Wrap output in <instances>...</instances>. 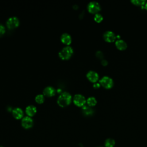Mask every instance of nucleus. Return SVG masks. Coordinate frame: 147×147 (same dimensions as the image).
Instances as JSON below:
<instances>
[{
    "label": "nucleus",
    "instance_id": "nucleus-1",
    "mask_svg": "<svg viewBox=\"0 0 147 147\" xmlns=\"http://www.w3.org/2000/svg\"><path fill=\"white\" fill-rule=\"evenodd\" d=\"M71 99L72 96L70 93L67 91H64L59 95L57 102L59 106L61 107H64L70 103Z\"/></svg>",
    "mask_w": 147,
    "mask_h": 147
},
{
    "label": "nucleus",
    "instance_id": "nucleus-2",
    "mask_svg": "<svg viewBox=\"0 0 147 147\" xmlns=\"http://www.w3.org/2000/svg\"><path fill=\"white\" fill-rule=\"evenodd\" d=\"M73 52V48L71 47L65 46L60 51L59 55L62 59H68L71 56Z\"/></svg>",
    "mask_w": 147,
    "mask_h": 147
},
{
    "label": "nucleus",
    "instance_id": "nucleus-3",
    "mask_svg": "<svg viewBox=\"0 0 147 147\" xmlns=\"http://www.w3.org/2000/svg\"><path fill=\"white\" fill-rule=\"evenodd\" d=\"M99 83L106 88H110L114 85L113 80L108 76H103L99 80Z\"/></svg>",
    "mask_w": 147,
    "mask_h": 147
},
{
    "label": "nucleus",
    "instance_id": "nucleus-4",
    "mask_svg": "<svg viewBox=\"0 0 147 147\" xmlns=\"http://www.w3.org/2000/svg\"><path fill=\"white\" fill-rule=\"evenodd\" d=\"M88 10L91 13H98L100 10V5L96 1H91L87 5Z\"/></svg>",
    "mask_w": 147,
    "mask_h": 147
},
{
    "label": "nucleus",
    "instance_id": "nucleus-5",
    "mask_svg": "<svg viewBox=\"0 0 147 147\" xmlns=\"http://www.w3.org/2000/svg\"><path fill=\"white\" fill-rule=\"evenodd\" d=\"M19 22L20 21L18 18L17 17L13 16V17H9L7 19L6 21V25L9 29H13L18 26Z\"/></svg>",
    "mask_w": 147,
    "mask_h": 147
},
{
    "label": "nucleus",
    "instance_id": "nucleus-6",
    "mask_svg": "<svg viewBox=\"0 0 147 147\" xmlns=\"http://www.w3.org/2000/svg\"><path fill=\"white\" fill-rule=\"evenodd\" d=\"M86 102V100L85 97L80 94H76L74 96V102L78 106H84Z\"/></svg>",
    "mask_w": 147,
    "mask_h": 147
},
{
    "label": "nucleus",
    "instance_id": "nucleus-7",
    "mask_svg": "<svg viewBox=\"0 0 147 147\" xmlns=\"http://www.w3.org/2000/svg\"><path fill=\"white\" fill-rule=\"evenodd\" d=\"M22 126L25 129L30 128L33 124V121L32 118L29 116L24 117L21 120Z\"/></svg>",
    "mask_w": 147,
    "mask_h": 147
},
{
    "label": "nucleus",
    "instance_id": "nucleus-8",
    "mask_svg": "<svg viewBox=\"0 0 147 147\" xmlns=\"http://www.w3.org/2000/svg\"><path fill=\"white\" fill-rule=\"evenodd\" d=\"M116 35L115 33L110 30H107L103 33V38L106 41L113 42L115 40Z\"/></svg>",
    "mask_w": 147,
    "mask_h": 147
},
{
    "label": "nucleus",
    "instance_id": "nucleus-9",
    "mask_svg": "<svg viewBox=\"0 0 147 147\" xmlns=\"http://www.w3.org/2000/svg\"><path fill=\"white\" fill-rule=\"evenodd\" d=\"M87 78L92 82L95 83L99 79L98 74L93 70H90L87 73Z\"/></svg>",
    "mask_w": 147,
    "mask_h": 147
},
{
    "label": "nucleus",
    "instance_id": "nucleus-10",
    "mask_svg": "<svg viewBox=\"0 0 147 147\" xmlns=\"http://www.w3.org/2000/svg\"><path fill=\"white\" fill-rule=\"evenodd\" d=\"M56 90L52 86H47L43 90V94L47 96H52L55 94Z\"/></svg>",
    "mask_w": 147,
    "mask_h": 147
},
{
    "label": "nucleus",
    "instance_id": "nucleus-11",
    "mask_svg": "<svg viewBox=\"0 0 147 147\" xmlns=\"http://www.w3.org/2000/svg\"><path fill=\"white\" fill-rule=\"evenodd\" d=\"M12 114L16 119H20L24 115L23 110L20 107H16L12 110Z\"/></svg>",
    "mask_w": 147,
    "mask_h": 147
},
{
    "label": "nucleus",
    "instance_id": "nucleus-12",
    "mask_svg": "<svg viewBox=\"0 0 147 147\" xmlns=\"http://www.w3.org/2000/svg\"><path fill=\"white\" fill-rule=\"evenodd\" d=\"M25 111L27 115H28V116L32 117L36 113L37 108L34 105H28L25 109Z\"/></svg>",
    "mask_w": 147,
    "mask_h": 147
},
{
    "label": "nucleus",
    "instance_id": "nucleus-13",
    "mask_svg": "<svg viewBox=\"0 0 147 147\" xmlns=\"http://www.w3.org/2000/svg\"><path fill=\"white\" fill-rule=\"evenodd\" d=\"M71 36L67 33H64L61 36V41L67 45H69L71 42Z\"/></svg>",
    "mask_w": 147,
    "mask_h": 147
},
{
    "label": "nucleus",
    "instance_id": "nucleus-14",
    "mask_svg": "<svg viewBox=\"0 0 147 147\" xmlns=\"http://www.w3.org/2000/svg\"><path fill=\"white\" fill-rule=\"evenodd\" d=\"M115 46L119 50H125L127 48V44L124 40L118 39L115 41Z\"/></svg>",
    "mask_w": 147,
    "mask_h": 147
},
{
    "label": "nucleus",
    "instance_id": "nucleus-15",
    "mask_svg": "<svg viewBox=\"0 0 147 147\" xmlns=\"http://www.w3.org/2000/svg\"><path fill=\"white\" fill-rule=\"evenodd\" d=\"M82 109H83V111L84 114L86 115H91L93 113V110L91 107L87 106L86 105L83 106Z\"/></svg>",
    "mask_w": 147,
    "mask_h": 147
},
{
    "label": "nucleus",
    "instance_id": "nucleus-16",
    "mask_svg": "<svg viewBox=\"0 0 147 147\" xmlns=\"http://www.w3.org/2000/svg\"><path fill=\"white\" fill-rule=\"evenodd\" d=\"M87 103L88 105V106H95L97 102L96 99H95V97L94 96H90L87 98Z\"/></svg>",
    "mask_w": 147,
    "mask_h": 147
},
{
    "label": "nucleus",
    "instance_id": "nucleus-17",
    "mask_svg": "<svg viewBox=\"0 0 147 147\" xmlns=\"http://www.w3.org/2000/svg\"><path fill=\"white\" fill-rule=\"evenodd\" d=\"M115 141L112 138H107L105 142L106 147H113L115 145Z\"/></svg>",
    "mask_w": 147,
    "mask_h": 147
},
{
    "label": "nucleus",
    "instance_id": "nucleus-18",
    "mask_svg": "<svg viewBox=\"0 0 147 147\" xmlns=\"http://www.w3.org/2000/svg\"><path fill=\"white\" fill-rule=\"evenodd\" d=\"M131 2L136 5H140L141 6H144L146 2L145 0H131Z\"/></svg>",
    "mask_w": 147,
    "mask_h": 147
},
{
    "label": "nucleus",
    "instance_id": "nucleus-19",
    "mask_svg": "<svg viewBox=\"0 0 147 147\" xmlns=\"http://www.w3.org/2000/svg\"><path fill=\"white\" fill-rule=\"evenodd\" d=\"M35 100L37 102V103H41L44 102V95L43 94H39L38 95H37L35 97Z\"/></svg>",
    "mask_w": 147,
    "mask_h": 147
},
{
    "label": "nucleus",
    "instance_id": "nucleus-20",
    "mask_svg": "<svg viewBox=\"0 0 147 147\" xmlns=\"http://www.w3.org/2000/svg\"><path fill=\"white\" fill-rule=\"evenodd\" d=\"M94 20L96 22H100L103 20V16L100 13H96L94 16Z\"/></svg>",
    "mask_w": 147,
    "mask_h": 147
},
{
    "label": "nucleus",
    "instance_id": "nucleus-21",
    "mask_svg": "<svg viewBox=\"0 0 147 147\" xmlns=\"http://www.w3.org/2000/svg\"><path fill=\"white\" fill-rule=\"evenodd\" d=\"M5 32V28L2 24L0 23V36L4 34Z\"/></svg>",
    "mask_w": 147,
    "mask_h": 147
},
{
    "label": "nucleus",
    "instance_id": "nucleus-22",
    "mask_svg": "<svg viewBox=\"0 0 147 147\" xmlns=\"http://www.w3.org/2000/svg\"><path fill=\"white\" fill-rule=\"evenodd\" d=\"M96 56L98 57V58H100V59H102L103 57V52L100 51H98L96 52Z\"/></svg>",
    "mask_w": 147,
    "mask_h": 147
},
{
    "label": "nucleus",
    "instance_id": "nucleus-23",
    "mask_svg": "<svg viewBox=\"0 0 147 147\" xmlns=\"http://www.w3.org/2000/svg\"><path fill=\"white\" fill-rule=\"evenodd\" d=\"M101 63H102V64L103 65H106L107 64L108 62H107V61L106 60L103 59V60L101 61Z\"/></svg>",
    "mask_w": 147,
    "mask_h": 147
},
{
    "label": "nucleus",
    "instance_id": "nucleus-24",
    "mask_svg": "<svg viewBox=\"0 0 147 147\" xmlns=\"http://www.w3.org/2000/svg\"><path fill=\"white\" fill-rule=\"evenodd\" d=\"M100 84L99 83L95 82V83H94L93 86H94V87H95V88H99V87H100Z\"/></svg>",
    "mask_w": 147,
    "mask_h": 147
},
{
    "label": "nucleus",
    "instance_id": "nucleus-25",
    "mask_svg": "<svg viewBox=\"0 0 147 147\" xmlns=\"http://www.w3.org/2000/svg\"><path fill=\"white\" fill-rule=\"evenodd\" d=\"M144 7H145V9H146L147 10V2H146V3L145 4V5H144Z\"/></svg>",
    "mask_w": 147,
    "mask_h": 147
},
{
    "label": "nucleus",
    "instance_id": "nucleus-26",
    "mask_svg": "<svg viewBox=\"0 0 147 147\" xmlns=\"http://www.w3.org/2000/svg\"><path fill=\"white\" fill-rule=\"evenodd\" d=\"M0 147H3V146H0Z\"/></svg>",
    "mask_w": 147,
    "mask_h": 147
},
{
    "label": "nucleus",
    "instance_id": "nucleus-27",
    "mask_svg": "<svg viewBox=\"0 0 147 147\" xmlns=\"http://www.w3.org/2000/svg\"><path fill=\"white\" fill-rule=\"evenodd\" d=\"M98 147H102V146H98Z\"/></svg>",
    "mask_w": 147,
    "mask_h": 147
}]
</instances>
